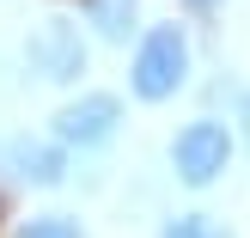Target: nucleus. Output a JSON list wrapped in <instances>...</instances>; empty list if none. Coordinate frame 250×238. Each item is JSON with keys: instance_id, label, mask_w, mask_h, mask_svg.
Instances as JSON below:
<instances>
[{"instance_id": "nucleus-1", "label": "nucleus", "mask_w": 250, "mask_h": 238, "mask_svg": "<svg viewBox=\"0 0 250 238\" xmlns=\"http://www.w3.org/2000/svg\"><path fill=\"white\" fill-rule=\"evenodd\" d=\"M195 86V37L183 19H153L128 49V98L134 104H177Z\"/></svg>"}, {"instance_id": "nucleus-2", "label": "nucleus", "mask_w": 250, "mask_h": 238, "mask_svg": "<svg viewBox=\"0 0 250 238\" xmlns=\"http://www.w3.org/2000/svg\"><path fill=\"white\" fill-rule=\"evenodd\" d=\"M238 129H232V116H214V110H195L189 122H177L165 141V177L177 183V190L202 195L214 190V183H226V171L238 165Z\"/></svg>"}, {"instance_id": "nucleus-3", "label": "nucleus", "mask_w": 250, "mask_h": 238, "mask_svg": "<svg viewBox=\"0 0 250 238\" xmlns=\"http://www.w3.org/2000/svg\"><path fill=\"white\" fill-rule=\"evenodd\" d=\"M19 67H24V80L49 86V92H80L85 73H92V31L67 12H43L24 31Z\"/></svg>"}, {"instance_id": "nucleus-4", "label": "nucleus", "mask_w": 250, "mask_h": 238, "mask_svg": "<svg viewBox=\"0 0 250 238\" xmlns=\"http://www.w3.org/2000/svg\"><path fill=\"white\" fill-rule=\"evenodd\" d=\"M122 129H128V104H122V92H104V86L67 92L55 104V116H49V134H55L73 159L110 153V147L122 141Z\"/></svg>"}, {"instance_id": "nucleus-5", "label": "nucleus", "mask_w": 250, "mask_h": 238, "mask_svg": "<svg viewBox=\"0 0 250 238\" xmlns=\"http://www.w3.org/2000/svg\"><path fill=\"white\" fill-rule=\"evenodd\" d=\"M73 177V153L55 141V134H31V129H0V183L6 190H61Z\"/></svg>"}, {"instance_id": "nucleus-6", "label": "nucleus", "mask_w": 250, "mask_h": 238, "mask_svg": "<svg viewBox=\"0 0 250 238\" xmlns=\"http://www.w3.org/2000/svg\"><path fill=\"white\" fill-rule=\"evenodd\" d=\"M80 24L104 49H134V37L153 19H146V0H80Z\"/></svg>"}, {"instance_id": "nucleus-7", "label": "nucleus", "mask_w": 250, "mask_h": 238, "mask_svg": "<svg viewBox=\"0 0 250 238\" xmlns=\"http://www.w3.org/2000/svg\"><path fill=\"white\" fill-rule=\"evenodd\" d=\"M6 238H92V232H85V220L73 214V208H37V214L12 220Z\"/></svg>"}, {"instance_id": "nucleus-8", "label": "nucleus", "mask_w": 250, "mask_h": 238, "mask_svg": "<svg viewBox=\"0 0 250 238\" xmlns=\"http://www.w3.org/2000/svg\"><path fill=\"white\" fill-rule=\"evenodd\" d=\"M153 238H232V226L220 214H208V208H171Z\"/></svg>"}, {"instance_id": "nucleus-9", "label": "nucleus", "mask_w": 250, "mask_h": 238, "mask_svg": "<svg viewBox=\"0 0 250 238\" xmlns=\"http://www.w3.org/2000/svg\"><path fill=\"white\" fill-rule=\"evenodd\" d=\"M232 129H238V147L250 153V86H244L238 98H232Z\"/></svg>"}, {"instance_id": "nucleus-10", "label": "nucleus", "mask_w": 250, "mask_h": 238, "mask_svg": "<svg viewBox=\"0 0 250 238\" xmlns=\"http://www.w3.org/2000/svg\"><path fill=\"white\" fill-rule=\"evenodd\" d=\"M183 6H189V12H220L226 0H183Z\"/></svg>"}]
</instances>
